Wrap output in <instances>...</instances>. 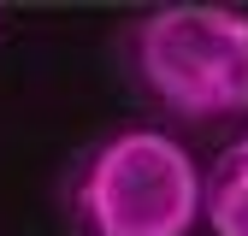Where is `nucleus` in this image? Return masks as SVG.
<instances>
[{"mask_svg":"<svg viewBox=\"0 0 248 236\" xmlns=\"http://www.w3.org/2000/svg\"><path fill=\"white\" fill-rule=\"evenodd\" d=\"M207 177L177 136L130 124L95 142L71 183V219L83 236H189L201 224Z\"/></svg>","mask_w":248,"mask_h":236,"instance_id":"obj_1","label":"nucleus"},{"mask_svg":"<svg viewBox=\"0 0 248 236\" xmlns=\"http://www.w3.org/2000/svg\"><path fill=\"white\" fill-rule=\"evenodd\" d=\"M130 65L142 88L177 118L248 112V12L213 0L154 6L130 30Z\"/></svg>","mask_w":248,"mask_h":236,"instance_id":"obj_2","label":"nucleus"},{"mask_svg":"<svg viewBox=\"0 0 248 236\" xmlns=\"http://www.w3.org/2000/svg\"><path fill=\"white\" fill-rule=\"evenodd\" d=\"M201 224L213 236H248V136L231 142L225 154H219V165L207 171Z\"/></svg>","mask_w":248,"mask_h":236,"instance_id":"obj_3","label":"nucleus"}]
</instances>
